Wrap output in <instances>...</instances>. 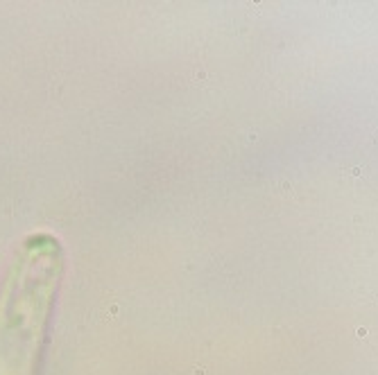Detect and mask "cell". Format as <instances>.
I'll list each match as a JSON object with an SVG mask.
<instances>
[{"mask_svg": "<svg viewBox=\"0 0 378 375\" xmlns=\"http://www.w3.org/2000/svg\"><path fill=\"white\" fill-rule=\"evenodd\" d=\"M360 172H362V167H353V170H351V176H362Z\"/></svg>", "mask_w": 378, "mask_h": 375, "instance_id": "1", "label": "cell"}, {"mask_svg": "<svg viewBox=\"0 0 378 375\" xmlns=\"http://www.w3.org/2000/svg\"><path fill=\"white\" fill-rule=\"evenodd\" d=\"M374 142L378 145V131H374Z\"/></svg>", "mask_w": 378, "mask_h": 375, "instance_id": "2", "label": "cell"}]
</instances>
